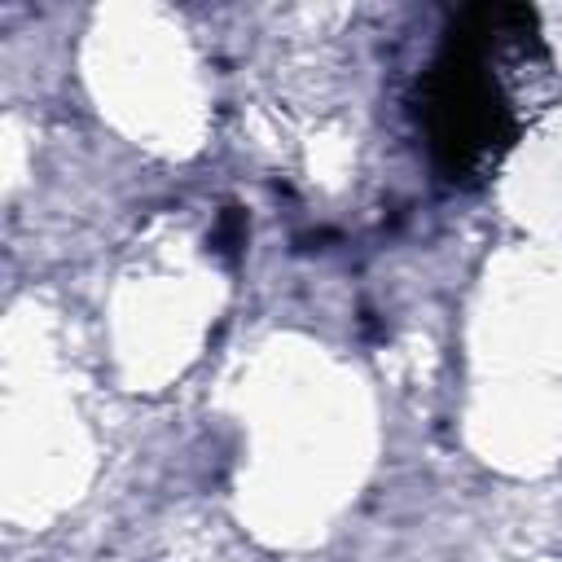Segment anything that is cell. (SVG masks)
I'll use <instances>...</instances> for the list:
<instances>
[{
    "instance_id": "6da1fadb",
    "label": "cell",
    "mask_w": 562,
    "mask_h": 562,
    "mask_svg": "<svg viewBox=\"0 0 562 562\" xmlns=\"http://www.w3.org/2000/svg\"><path fill=\"white\" fill-rule=\"evenodd\" d=\"M496 40V9H465L461 22L448 31V44L426 79V132L439 167L461 180L487 162L514 140L518 123L509 114V101L487 66Z\"/></svg>"
},
{
    "instance_id": "7a4b0ae2",
    "label": "cell",
    "mask_w": 562,
    "mask_h": 562,
    "mask_svg": "<svg viewBox=\"0 0 562 562\" xmlns=\"http://www.w3.org/2000/svg\"><path fill=\"white\" fill-rule=\"evenodd\" d=\"M246 233H250V228H246V215H241L237 206H224V211H220V224H215V233H211V250L233 263V259L241 255V246H246Z\"/></svg>"
}]
</instances>
